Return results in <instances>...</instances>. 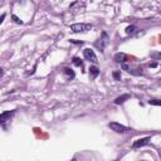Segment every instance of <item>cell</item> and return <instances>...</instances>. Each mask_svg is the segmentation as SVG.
<instances>
[{
    "mask_svg": "<svg viewBox=\"0 0 161 161\" xmlns=\"http://www.w3.org/2000/svg\"><path fill=\"white\" fill-rule=\"evenodd\" d=\"M12 18H13V20L15 21L16 24H21V23H23V21H21V20H20V19H19V18H18V16H16V15H13Z\"/></svg>",
    "mask_w": 161,
    "mask_h": 161,
    "instance_id": "14",
    "label": "cell"
},
{
    "mask_svg": "<svg viewBox=\"0 0 161 161\" xmlns=\"http://www.w3.org/2000/svg\"><path fill=\"white\" fill-rule=\"evenodd\" d=\"M135 30H136V26H134V25H130V26L126 28V33H127V34H132V33H135Z\"/></svg>",
    "mask_w": 161,
    "mask_h": 161,
    "instance_id": "12",
    "label": "cell"
},
{
    "mask_svg": "<svg viewBox=\"0 0 161 161\" xmlns=\"http://www.w3.org/2000/svg\"><path fill=\"white\" fill-rule=\"evenodd\" d=\"M63 73L68 77V78H74V72L72 71V69H69V68H64L63 69Z\"/></svg>",
    "mask_w": 161,
    "mask_h": 161,
    "instance_id": "9",
    "label": "cell"
},
{
    "mask_svg": "<svg viewBox=\"0 0 161 161\" xmlns=\"http://www.w3.org/2000/svg\"><path fill=\"white\" fill-rule=\"evenodd\" d=\"M73 64L77 65V67H82V60L76 57V58H73Z\"/></svg>",
    "mask_w": 161,
    "mask_h": 161,
    "instance_id": "13",
    "label": "cell"
},
{
    "mask_svg": "<svg viewBox=\"0 0 161 161\" xmlns=\"http://www.w3.org/2000/svg\"><path fill=\"white\" fill-rule=\"evenodd\" d=\"M113 77H115V79H117V81H118V79L121 78V74L118 73V72H115V73H113Z\"/></svg>",
    "mask_w": 161,
    "mask_h": 161,
    "instance_id": "15",
    "label": "cell"
},
{
    "mask_svg": "<svg viewBox=\"0 0 161 161\" xmlns=\"http://www.w3.org/2000/svg\"><path fill=\"white\" fill-rule=\"evenodd\" d=\"M150 141V137H145V138H140V140H137L136 142H134V145H132V147L134 148H137V147H141L143 145H147Z\"/></svg>",
    "mask_w": 161,
    "mask_h": 161,
    "instance_id": "5",
    "label": "cell"
},
{
    "mask_svg": "<svg viewBox=\"0 0 161 161\" xmlns=\"http://www.w3.org/2000/svg\"><path fill=\"white\" fill-rule=\"evenodd\" d=\"M150 67H151V68H156V67H157V63H156V62H154V63H150Z\"/></svg>",
    "mask_w": 161,
    "mask_h": 161,
    "instance_id": "16",
    "label": "cell"
},
{
    "mask_svg": "<svg viewBox=\"0 0 161 161\" xmlns=\"http://www.w3.org/2000/svg\"><path fill=\"white\" fill-rule=\"evenodd\" d=\"M98 74H99V71H98L97 67H94V65H93V67L90 68V77H91V79H94Z\"/></svg>",
    "mask_w": 161,
    "mask_h": 161,
    "instance_id": "7",
    "label": "cell"
},
{
    "mask_svg": "<svg viewBox=\"0 0 161 161\" xmlns=\"http://www.w3.org/2000/svg\"><path fill=\"white\" fill-rule=\"evenodd\" d=\"M4 18H5V14H3V15H1V18H0V23H3V20H4Z\"/></svg>",
    "mask_w": 161,
    "mask_h": 161,
    "instance_id": "17",
    "label": "cell"
},
{
    "mask_svg": "<svg viewBox=\"0 0 161 161\" xmlns=\"http://www.w3.org/2000/svg\"><path fill=\"white\" fill-rule=\"evenodd\" d=\"M148 103L152 106H161V99H150Z\"/></svg>",
    "mask_w": 161,
    "mask_h": 161,
    "instance_id": "11",
    "label": "cell"
},
{
    "mask_svg": "<svg viewBox=\"0 0 161 161\" xmlns=\"http://www.w3.org/2000/svg\"><path fill=\"white\" fill-rule=\"evenodd\" d=\"M13 115H14V111H12V112H10V111H9V112H4V113H1V116H0V121L5 122L8 117H12Z\"/></svg>",
    "mask_w": 161,
    "mask_h": 161,
    "instance_id": "8",
    "label": "cell"
},
{
    "mask_svg": "<svg viewBox=\"0 0 161 161\" xmlns=\"http://www.w3.org/2000/svg\"><path fill=\"white\" fill-rule=\"evenodd\" d=\"M92 29L91 24H83V23H78V24H73L71 26V30L74 33H81V32H88Z\"/></svg>",
    "mask_w": 161,
    "mask_h": 161,
    "instance_id": "1",
    "label": "cell"
},
{
    "mask_svg": "<svg viewBox=\"0 0 161 161\" xmlns=\"http://www.w3.org/2000/svg\"><path fill=\"white\" fill-rule=\"evenodd\" d=\"M152 55H154V57H161V54H160V53H159V54H152Z\"/></svg>",
    "mask_w": 161,
    "mask_h": 161,
    "instance_id": "18",
    "label": "cell"
},
{
    "mask_svg": "<svg viewBox=\"0 0 161 161\" xmlns=\"http://www.w3.org/2000/svg\"><path fill=\"white\" fill-rule=\"evenodd\" d=\"M108 126H109V129L112 131L118 132V134H125V132H127V127H125L123 125L117 123V122H111Z\"/></svg>",
    "mask_w": 161,
    "mask_h": 161,
    "instance_id": "2",
    "label": "cell"
},
{
    "mask_svg": "<svg viewBox=\"0 0 161 161\" xmlns=\"http://www.w3.org/2000/svg\"><path fill=\"white\" fill-rule=\"evenodd\" d=\"M83 55H84L86 59L91 60V62H93V63H97V62H98L96 54H94V52L92 51V49H90V48H86L84 51H83Z\"/></svg>",
    "mask_w": 161,
    "mask_h": 161,
    "instance_id": "3",
    "label": "cell"
},
{
    "mask_svg": "<svg viewBox=\"0 0 161 161\" xmlns=\"http://www.w3.org/2000/svg\"><path fill=\"white\" fill-rule=\"evenodd\" d=\"M126 59H127V55L125 53H117V54L115 55V60L117 63H123Z\"/></svg>",
    "mask_w": 161,
    "mask_h": 161,
    "instance_id": "6",
    "label": "cell"
},
{
    "mask_svg": "<svg viewBox=\"0 0 161 161\" xmlns=\"http://www.w3.org/2000/svg\"><path fill=\"white\" fill-rule=\"evenodd\" d=\"M127 98H130V96H129V94H125V96H121V97H118V98H116V99H115V103H116V104L123 103V102H125V99H127Z\"/></svg>",
    "mask_w": 161,
    "mask_h": 161,
    "instance_id": "10",
    "label": "cell"
},
{
    "mask_svg": "<svg viewBox=\"0 0 161 161\" xmlns=\"http://www.w3.org/2000/svg\"><path fill=\"white\" fill-rule=\"evenodd\" d=\"M107 44H108V35L106 34V33H102V38H99V39H98V42L96 43V47L99 48L101 51H103L104 47H106Z\"/></svg>",
    "mask_w": 161,
    "mask_h": 161,
    "instance_id": "4",
    "label": "cell"
}]
</instances>
